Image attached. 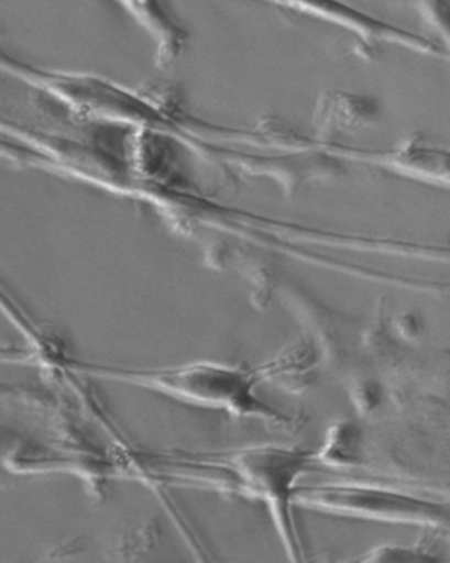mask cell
I'll return each instance as SVG.
<instances>
[{"instance_id":"6da1fadb","label":"cell","mask_w":450,"mask_h":563,"mask_svg":"<svg viewBox=\"0 0 450 563\" xmlns=\"http://www.w3.org/2000/svg\"><path fill=\"white\" fill-rule=\"evenodd\" d=\"M296 508L336 518L415 526L439 534L449 529L446 495L421 492L388 482H339L296 486Z\"/></svg>"},{"instance_id":"7a4b0ae2","label":"cell","mask_w":450,"mask_h":563,"mask_svg":"<svg viewBox=\"0 0 450 563\" xmlns=\"http://www.w3.org/2000/svg\"><path fill=\"white\" fill-rule=\"evenodd\" d=\"M277 9L337 26L369 46L370 52L382 46H398L419 55L448 58V46L413 30L403 29L388 20L380 19L347 0H263Z\"/></svg>"},{"instance_id":"3957f363","label":"cell","mask_w":450,"mask_h":563,"mask_svg":"<svg viewBox=\"0 0 450 563\" xmlns=\"http://www.w3.org/2000/svg\"><path fill=\"white\" fill-rule=\"evenodd\" d=\"M149 384L182 399L223 407L237 416H257L267 422L284 423L279 416L254 399L250 393V384L240 371L195 364L168 373L149 374Z\"/></svg>"},{"instance_id":"277c9868","label":"cell","mask_w":450,"mask_h":563,"mask_svg":"<svg viewBox=\"0 0 450 563\" xmlns=\"http://www.w3.org/2000/svg\"><path fill=\"white\" fill-rule=\"evenodd\" d=\"M154 45L155 65L167 68L187 48L188 32L171 0H118Z\"/></svg>"},{"instance_id":"5b68a950","label":"cell","mask_w":450,"mask_h":563,"mask_svg":"<svg viewBox=\"0 0 450 563\" xmlns=\"http://www.w3.org/2000/svg\"><path fill=\"white\" fill-rule=\"evenodd\" d=\"M352 563H444L441 555L429 544L415 545L385 544L365 552Z\"/></svg>"},{"instance_id":"8992f818","label":"cell","mask_w":450,"mask_h":563,"mask_svg":"<svg viewBox=\"0 0 450 563\" xmlns=\"http://www.w3.org/2000/svg\"><path fill=\"white\" fill-rule=\"evenodd\" d=\"M422 12L428 15L432 25L441 26L442 35L448 32V3L446 0H418Z\"/></svg>"}]
</instances>
